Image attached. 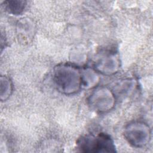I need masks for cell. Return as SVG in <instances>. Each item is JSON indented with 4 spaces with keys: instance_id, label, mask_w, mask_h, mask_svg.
Masks as SVG:
<instances>
[{
    "instance_id": "1",
    "label": "cell",
    "mask_w": 153,
    "mask_h": 153,
    "mask_svg": "<svg viewBox=\"0 0 153 153\" xmlns=\"http://www.w3.org/2000/svg\"><path fill=\"white\" fill-rule=\"evenodd\" d=\"M80 147L85 152H112L114 151L113 142L109 137L100 134L96 138L85 137L82 139Z\"/></svg>"
},
{
    "instance_id": "2",
    "label": "cell",
    "mask_w": 153,
    "mask_h": 153,
    "mask_svg": "<svg viewBox=\"0 0 153 153\" xmlns=\"http://www.w3.org/2000/svg\"><path fill=\"white\" fill-rule=\"evenodd\" d=\"M8 2V9L12 11L14 14L20 13V12L23 10L25 5L24 1H9Z\"/></svg>"
}]
</instances>
